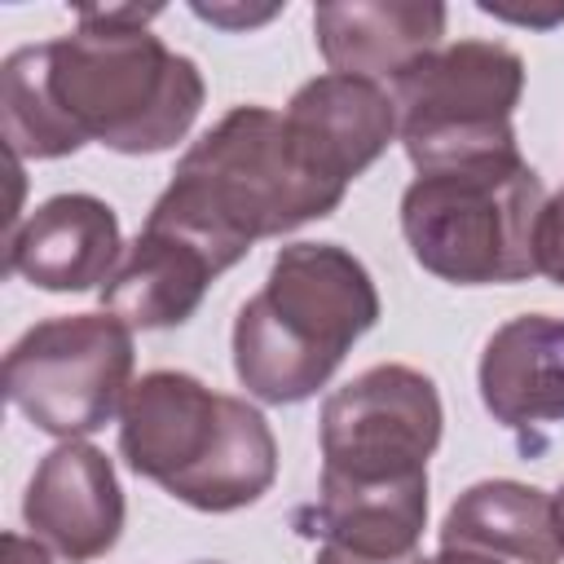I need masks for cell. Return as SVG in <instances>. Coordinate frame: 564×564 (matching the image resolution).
I'll use <instances>...</instances> for the list:
<instances>
[{"label": "cell", "mask_w": 564, "mask_h": 564, "mask_svg": "<svg viewBox=\"0 0 564 564\" xmlns=\"http://www.w3.org/2000/svg\"><path fill=\"white\" fill-rule=\"evenodd\" d=\"M132 379V326L115 313H70L31 326L4 352L9 401L48 436H88L123 410Z\"/></svg>", "instance_id": "52a82bcc"}, {"label": "cell", "mask_w": 564, "mask_h": 564, "mask_svg": "<svg viewBox=\"0 0 564 564\" xmlns=\"http://www.w3.org/2000/svg\"><path fill=\"white\" fill-rule=\"evenodd\" d=\"M436 445L441 397L414 366H370L322 405V485H419Z\"/></svg>", "instance_id": "ba28073f"}, {"label": "cell", "mask_w": 564, "mask_h": 564, "mask_svg": "<svg viewBox=\"0 0 564 564\" xmlns=\"http://www.w3.org/2000/svg\"><path fill=\"white\" fill-rule=\"evenodd\" d=\"M419 555H410V560H383V555H361V551H348V546H335V542H326L322 551H317V564H414Z\"/></svg>", "instance_id": "d6986e66"}, {"label": "cell", "mask_w": 564, "mask_h": 564, "mask_svg": "<svg viewBox=\"0 0 564 564\" xmlns=\"http://www.w3.org/2000/svg\"><path fill=\"white\" fill-rule=\"evenodd\" d=\"M375 322L379 291L352 251L291 242L278 251L264 291L234 317L238 383L269 405H295L339 370Z\"/></svg>", "instance_id": "3957f363"}, {"label": "cell", "mask_w": 564, "mask_h": 564, "mask_svg": "<svg viewBox=\"0 0 564 564\" xmlns=\"http://www.w3.org/2000/svg\"><path fill=\"white\" fill-rule=\"evenodd\" d=\"M480 401L502 427L564 419V317L524 313L498 326L480 352Z\"/></svg>", "instance_id": "5bb4252c"}, {"label": "cell", "mask_w": 564, "mask_h": 564, "mask_svg": "<svg viewBox=\"0 0 564 564\" xmlns=\"http://www.w3.org/2000/svg\"><path fill=\"white\" fill-rule=\"evenodd\" d=\"M0 564H53V560H48V551L40 546V538L4 533V538H0Z\"/></svg>", "instance_id": "ac0fdd59"}, {"label": "cell", "mask_w": 564, "mask_h": 564, "mask_svg": "<svg viewBox=\"0 0 564 564\" xmlns=\"http://www.w3.org/2000/svg\"><path fill=\"white\" fill-rule=\"evenodd\" d=\"M313 31L326 66L357 79H401L414 62L441 48L445 9L441 4H322L313 9Z\"/></svg>", "instance_id": "4fadbf2b"}, {"label": "cell", "mask_w": 564, "mask_h": 564, "mask_svg": "<svg viewBox=\"0 0 564 564\" xmlns=\"http://www.w3.org/2000/svg\"><path fill=\"white\" fill-rule=\"evenodd\" d=\"M220 273H225L220 260L203 242L145 216V229L137 234V242L101 286V308L132 330L181 326L194 317L212 278Z\"/></svg>", "instance_id": "7c38bea8"}, {"label": "cell", "mask_w": 564, "mask_h": 564, "mask_svg": "<svg viewBox=\"0 0 564 564\" xmlns=\"http://www.w3.org/2000/svg\"><path fill=\"white\" fill-rule=\"evenodd\" d=\"M339 203L344 185L304 163L278 110L234 106L181 154L150 220L189 234L229 269L251 242L322 220Z\"/></svg>", "instance_id": "7a4b0ae2"}, {"label": "cell", "mask_w": 564, "mask_h": 564, "mask_svg": "<svg viewBox=\"0 0 564 564\" xmlns=\"http://www.w3.org/2000/svg\"><path fill=\"white\" fill-rule=\"evenodd\" d=\"M555 516H560V538H564V485H560V494H555Z\"/></svg>", "instance_id": "44dd1931"}, {"label": "cell", "mask_w": 564, "mask_h": 564, "mask_svg": "<svg viewBox=\"0 0 564 564\" xmlns=\"http://www.w3.org/2000/svg\"><path fill=\"white\" fill-rule=\"evenodd\" d=\"M414 564H494V560L471 555V551H441V555H432V560H414Z\"/></svg>", "instance_id": "ffe728a7"}, {"label": "cell", "mask_w": 564, "mask_h": 564, "mask_svg": "<svg viewBox=\"0 0 564 564\" xmlns=\"http://www.w3.org/2000/svg\"><path fill=\"white\" fill-rule=\"evenodd\" d=\"M524 88V62L494 40H458L414 62L392 101L401 115V145L419 172L516 159L511 110Z\"/></svg>", "instance_id": "8992f818"}, {"label": "cell", "mask_w": 564, "mask_h": 564, "mask_svg": "<svg viewBox=\"0 0 564 564\" xmlns=\"http://www.w3.org/2000/svg\"><path fill=\"white\" fill-rule=\"evenodd\" d=\"M441 551H471L494 564H560L555 498L520 480H480L449 507Z\"/></svg>", "instance_id": "9a60e30c"}, {"label": "cell", "mask_w": 564, "mask_h": 564, "mask_svg": "<svg viewBox=\"0 0 564 564\" xmlns=\"http://www.w3.org/2000/svg\"><path fill=\"white\" fill-rule=\"evenodd\" d=\"M423 520H427V480L392 485V489L317 485V502L300 516V524H308L304 533L383 560H410Z\"/></svg>", "instance_id": "2e32d148"}, {"label": "cell", "mask_w": 564, "mask_h": 564, "mask_svg": "<svg viewBox=\"0 0 564 564\" xmlns=\"http://www.w3.org/2000/svg\"><path fill=\"white\" fill-rule=\"evenodd\" d=\"M533 269L564 286V189L551 194L533 225Z\"/></svg>", "instance_id": "e0dca14e"}, {"label": "cell", "mask_w": 564, "mask_h": 564, "mask_svg": "<svg viewBox=\"0 0 564 564\" xmlns=\"http://www.w3.org/2000/svg\"><path fill=\"white\" fill-rule=\"evenodd\" d=\"M542 203V181L520 154L419 172L401 198V234L410 256L445 282H520L538 273L533 225Z\"/></svg>", "instance_id": "5b68a950"}, {"label": "cell", "mask_w": 564, "mask_h": 564, "mask_svg": "<svg viewBox=\"0 0 564 564\" xmlns=\"http://www.w3.org/2000/svg\"><path fill=\"white\" fill-rule=\"evenodd\" d=\"M159 9H84L70 35L4 57L0 119L13 159H62L84 141L119 154L176 145L203 106V75L145 22Z\"/></svg>", "instance_id": "6da1fadb"}, {"label": "cell", "mask_w": 564, "mask_h": 564, "mask_svg": "<svg viewBox=\"0 0 564 564\" xmlns=\"http://www.w3.org/2000/svg\"><path fill=\"white\" fill-rule=\"evenodd\" d=\"M128 467L194 511L251 507L278 476V445L256 405L185 370L141 375L119 410Z\"/></svg>", "instance_id": "277c9868"}, {"label": "cell", "mask_w": 564, "mask_h": 564, "mask_svg": "<svg viewBox=\"0 0 564 564\" xmlns=\"http://www.w3.org/2000/svg\"><path fill=\"white\" fill-rule=\"evenodd\" d=\"M26 529L70 564H88L119 542L123 489L110 458L88 441L48 449L22 498Z\"/></svg>", "instance_id": "9c48e42d"}, {"label": "cell", "mask_w": 564, "mask_h": 564, "mask_svg": "<svg viewBox=\"0 0 564 564\" xmlns=\"http://www.w3.org/2000/svg\"><path fill=\"white\" fill-rule=\"evenodd\" d=\"M4 269L40 291H88L119 269V216L93 194L40 203L4 238Z\"/></svg>", "instance_id": "8fae6325"}, {"label": "cell", "mask_w": 564, "mask_h": 564, "mask_svg": "<svg viewBox=\"0 0 564 564\" xmlns=\"http://www.w3.org/2000/svg\"><path fill=\"white\" fill-rule=\"evenodd\" d=\"M282 119L304 163L344 189L401 132V115L388 88H379L375 79L335 75V70L308 79L291 97Z\"/></svg>", "instance_id": "30bf717a"}]
</instances>
